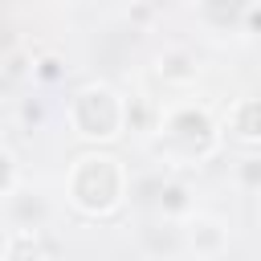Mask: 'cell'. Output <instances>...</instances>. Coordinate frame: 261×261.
I'll list each match as a JSON object with an SVG mask.
<instances>
[{"label": "cell", "mask_w": 261, "mask_h": 261, "mask_svg": "<svg viewBox=\"0 0 261 261\" xmlns=\"http://www.w3.org/2000/svg\"><path fill=\"white\" fill-rule=\"evenodd\" d=\"M20 184V167H16V155L8 147H0V196H12Z\"/></svg>", "instance_id": "11"}, {"label": "cell", "mask_w": 261, "mask_h": 261, "mask_svg": "<svg viewBox=\"0 0 261 261\" xmlns=\"http://www.w3.org/2000/svg\"><path fill=\"white\" fill-rule=\"evenodd\" d=\"M237 184L253 196H261V155H245L237 163Z\"/></svg>", "instance_id": "10"}, {"label": "cell", "mask_w": 261, "mask_h": 261, "mask_svg": "<svg viewBox=\"0 0 261 261\" xmlns=\"http://www.w3.org/2000/svg\"><path fill=\"white\" fill-rule=\"evenodd\" d=\"M155 147L167 163H179V167H200L208 163L216 151H220V126L216 118L208 114V106H196V102H179L171 106L159 126H155Z\"/></svg>", "instance_id": "2"}, {"label": "cell", "mask_w": 261, "mask_h": 261, "mask_svg": "<svg viewBox=\"0 0 261 261\" xmlns=\"http://www.w3.org/2000/svg\"><path fill=\"white\" fill-rule=\"evenodd\" d=\"M8 216H12V228L16 232H33L37 237V228L49 220V204L37 192H12L8 196Z\"/></svg>", "instance_id": "5"}, {"label": "cell", "mask_w": 261, "mask_h": 261, "mask_svg": "<svg viewBox=\"0 0 261 261\" xmlns=\"http://www.w3.org/2000/svg\"><path fill=\"white\" fill-rule=\"evenodd\" d=\"M228 130L241 143H261V98H241L228 114Z\"/></svg>", "instance_id": "7"}, {"label": "cell", "mask_w": 261, "mask_h": 261, "mask_svg": "<svg viewBox=\"0 0 261 261\" xmlns=\"http://www.w3.org/2000/svg\"><path fill=\"white\" fill-rule=\"evenodd\" d=\"M20 122H24V126H41V122H45L41 98H24V102H20Z\"/></svg>", "instance_id": "13"}, {"label": "cell", "mask_w": 261, "mask_h": 261, "mask_svg": "<svg viewBox=\"0 0 261 261\" xmlns=\"http://www.w3.org/2000/svg\"><path fill=\"white\" fill-rule=\"evenodd\" d=\"M184 245H188L196 257L212 261V257H220V253L228 249V224H224L220 216H212V212H192V216L184 220Z\"/></svg>", "instance_id": "4"}, {"label": "cell", "mask_w": 261, "mask_h": 261, "mask_svg": "<svg viewBox=\"0 0 261 261\" xmlns=\"http://www.w3.org/2000/svg\"><path fill=\"white\" fill-rule=\"evenodd\" d=\"M65 118H69L73 135H82L90 143H114L126 130V98L106 82H86L69 94Z\"/></svg>", "instance_id": "3"}, {"label": "cell", "mask_w": 261, "mask_h": 261, "mask_svg": "<svg viewBox=\"0 0 261 261\" xmlns=\"http://www.w3.org/2000/svg\"><path fill=\"white\" fill-rule=\"evenodd\" d=\"M65 69H61V61L57 57H41V65H33V77H41V82H57Z\"/></svg>", "instance_id": "14"}, {"label": "cell", "mask_w": 261, "mask_h": 261, "mask_svg": "<svg viewBox=\"0 0 261 261\" xmlns=\"http://www.w3.org/2000/svg\"><path fill=\"white\" fill-rule=\"evenodd\" d=\"M65 200L90 220H102V216L118 212L122 200H126V167L110 151L77 155L69 163V175H65Z\"/></svg>", "instance_id": "1"}, {"label": "cell", "mask_w": 261, "mask_h": 261, "mask_svg": "<svg viewBox=\"0 0 261 261\" xmlns=\"http://www.w3.org/2000/svg\"><path fill=\"white\" fill-rule=\"evenodd\" d=\"M126 130H151V110H147L143 98L126 102Z\"/></svg>", "instance_id": "12"}, {"label": "cell", "mask_w": 261, "mask_h": 261, "mask_svg": "<svg viewBox=\"0 0 261 261\" xmlns=\"http://www.w3.org/2000/svg\"><path fill=\"white\" fill-rule=\"evenodd\" d=\"M4 261H49V253L37 249V237H33V232H16V237H12V249H8Z\"/></svg>", "instance_id": "9"}, {"label": "cell", "mask_w": 261, "mask_h": 261, "mask_svg": "<svg viewBox=\"0 0 261 261\" xmlns=\"http://www.w3.org/2000/svg\"><path fill=\"white\" fill-rule=\"evenodd\" d=\"M155 73L167 86H192L200 65H196V53H188V49H163L159 61H155Z\"/></svg>", "instance_id": "6"}, {"label": "cell", "mask_w": 261, "mask_h": 261, "mask_svg": "<svg viewBox=\"0 0 261 261\" xmlns=\"http://www.w3.org/2000/svg\"><path fill=\"white\" fill-rule=\"evenodd\" d=\"M159 208H163V216H192V204H188V188L184 184H163L159 188Z\"/></svg>", "instance_id": "8"}]
</instances>
